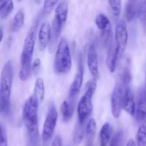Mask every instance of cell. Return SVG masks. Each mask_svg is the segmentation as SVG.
I'll use <instances>...</instances> for the list:
<instances>
[{"mask_svg": "<svg viewBox=\"0 0 146 146\" xmlns=\"http://www.w3.org/2000/svg\"><path fill=\"white\" fill-rule=\"evenodd\" d=\"M40 18H37L34 24L29 31L25 40L22 53L21 55V70L19 71V78L22 81H25L29 78L31 72V60L34 53V45H35L36 37L38 24Z\"/></svg>", "mask_w": 146, "mask_h": 146, "instance_id": "6da1fadb", "label": "cell"}, {"mask_svg": "<svg viewBox=\"0 0 146 146\" xmlns=\"http://www.w3.org/2000/svg\"><path fill=\"white\" fill-rule=\"evenodd\" d=\"M68 11V4L66 1H60L56 8L55 16L53 20L52 29H51V38L49 46L50 52H53L55 48L57 40L61 34L63 27L67 19Z\"/></svg>", "mask_w": 146, "mask_h": 146, "instance_id": "7a4b0ae2", "label": "cell"}, {"mask_svg": "<svg viewBox=\"0 0 146 146\" xmlns=\"http://www.w3.org/2000/svg\"><path fill=\"white\" fill-rule=\"evenodd\" d=\"M96 88V79L92 78L86 84L85 94L78 103V122L79 123L85 124L86 120L92 113V98Z\"/></svg>", "mask_w": 146, "mask_h": 146, "instance_id": "3957f363", "label": "cell"}, {"mask_svg": "<svg viewBox=\"0 0 146 146\" xmlns=\"http://www.w3.org/2000/svg\"><path fill=\"white\" fill-rule=\"evenodd\" d=\"M39 102L34 95H31L25 102L23 108V121L28 133L38 131V107Z\"/></svg>", "mask_w": 146, "mask_h": 146, "instance_id": "277c9868", "label": "cell"}, {"mask_svg": "<svg viewBox=\"0 0 146 146\" xmlns=\"http://www.w3.org/2000/svg\"><path fill=\"white\" fill-rule=\"evenodd\" d=\"M71 67V56L70 48L67 41L62 38L59 41L55 60H54V71L56 74H66Z\"/></svg>", "mask_w": 146, "mask_h": 146, "instance_id": "5b68a950", "label": "cell"}, {"mask_svg": "<svg viewBox=\"0 0 146 146\" xmlns=\"http://www.w3.org/2000/svg\"><path fill=\"white\" fill-rule=\"evenodd\" d=\"M58 114L55 105L53 102L49 104L48 112L44 124L42 133L43 146H49L52 137L54 135V130L56 125Z\"/></svg>", "mask_w": 146, "mask_h": 146, "instance_id": "8992f818", "label": "cell"}, {"mask_svg": "<svg viewBox=\"0 0 146 146\" xmlns=\"http://www.w3.org/2000/svg\"><path fill=\"white\" fill-rule=\"evenodd\" d=\"M0 80V98L3 101H10L13 81V67L10 61L3 67Z\"/></svg>", "mask_w": 146, "mask_h": 146, "instance_id": "52a82bcc", "label": "cell"}, {"mask_svg": "<svg viewBox=\"0 0 146 146\" xmlns=\"http://www.w3.org/2000/svg\"><path fill=\"white\" fill-rule=\"evenodd\" d=\"M128 86L125 85L118 79L111 96V111L115 118H119L123 108L125 93Z\"/></svg>", "mask_w": 146, "mask_h": 146, "instance_id": "ba28073f", "label": "cell"}, {"mask_svg": "<svg viewBox=\"0 0 146 146\" xmlns=\"http://www.w3.org/2000/svg\"><path fill=\"white\" fill-rule=\"evenodd\" d=\"M115 46H116L117 54L118 60L123 54L128 43V31L127 26L123 20H120L115 28Z\"/></svg>", "mask_w": 146, "mask_h": 146, "instance_id": "9c48e42d", "label": "cell"}, {"mask_svg": "<svg viewBox=\"0 0 146 146\" xmlns=\"http://www.w3.org/2000/svg\"><path fill=\"white\" fill-rule=\"evenodd\" d=\"M95 21L97 27L101 31V42L106 46L111 41V25L110 20L104 14H99L96 17Z\"/></svg>", "mask_w": 146, "mask_h": 146, "instance_id": "30bf717a", "label": "cell"}, {"mask_svg": "<svg viewBox=\"0 0 146 146\" xmlns=\"http://www.w3.org/2000/svg\"><path fill=\"white\" fill-rule=\"evenodd\" d=\"M83 78H84V65H83L82 56L80 55L79 58H78L76 74L74 76V81L70 87L69 94H68V99L69 100L76 101L77 96L81 88V86H82Z\"/></svg>", "mask_w": 146, "mask_h": 146, "instance_id": "8fae6325", "label": "cell"}, {"mask_svg": "<svg viewBox=\"0 0 146 146\" xmlns=\"http://www.w3.org/2000/svg\"><path fill=\"white\" fill-rule=\"evenodd\" d=\"M135 117L138 123L145 125L146 123V90L141 88L138 92V104L135 108Z\"/></svg>", "mask_w": 146, "mask_h": 146, "instance_id": "7c38bea8", "label": "cell"}, {"mask_svg": "<svg viewBox=\"0 0 146 146\" xmlns=\"http://www.w3.org/2000/svg\"><path fill=\"white\" fill-rule=\"evenodd\" d=\"M87 64H88V69L94 76V78L97 79L99 76V71H98L96 49L95 44L94 43H91L88 46V54H87Z\"/></svg>", "mask_w": 146, "mask_h": 146, "instance_id": "4fadbf2b", "label": "cell"}, {"mask_svg": "<svg viewBox=\"0 0 146 146\" xmlns=\"http://www.w3.org/2000/svg\"><path fill=\"white\" fill-rule=\"evenodd\" d=\"M51 28L48 21L42 23L38 31V48L41 51L45 49L51 41Z\"/></svg>", "mask_w": 146, "mask_h": 146, "instance_id": "5bb4252c", "label": "cell"}, {"mask_svg": "<svg viewBox=\"0 0 146 146\" xmlns=\"http://www.w3.org/2000/svg\"><path fill=\"white\" fill-rule=\"evenodd\" d=\"M118 54H117L116 46L115 42L113 41H110L108 44V55H107V64L111 73L114 72L116 66L117 61H118Z\"/></svg>", "mask_w": 146, "mask_h": 146, "instance_id": "9a60e30c", "label": "cell"}, {"mask_svg": "<svg viewBox=\"0 0 146 146\" xmlns=\"http://www.w3.org/2000/svg\"><path fill=\"white\" fill-rule=\"evenodd\" d=\"M123 108L130 115H135V103L134 101L133 94L130 87L127 88L126 91H125L123 103Z\"/></svg>", "mask_w": 146, "mask_h": 146, "instance_id": "2e32d148", "label": "cell"}, {"mask_svg": "<svg viewBox=\"0 0 146 146\" xmlns=\"http://www.w3.org/2000/svg\"><path fill=\"white\" fill-rule=\"evenodd\" d=\"M96 131V123L94 118H91L88 121L86 128V146H94Z\"/></svg>", "mask_w": 146, "mask_h": 146, "instance_id": "e0dca14e", "label": "cell"}, {"mask_svg": "<svg viewBox=\"0 0 146 146\" xmlns=\"http://www.w3.org/2000/svg\"><path fill=\"white\" fill-rule=\"evenodd\" d=\"M140 1H128L125 6V19L128 21H131L135 19L138 14Z\"/></svg>", "mask_w": 146, "mask_h": 146, "instance_id": "ac0fdd59", "label": "cell"}, {"mask_svg": "<svg viewBox=\"0 0 146 146\" xmlns=\"http://www.w3.org/2000/svg\"><path fill=\"white\" fill-rule=\"evenodd\" d=\"M76 101L69 100L65 101L61 106V113H62L63 120L65 122H68L72 117L74 111Z\"/></svg>", "mask_w": 146, "mask_h": 146, "instance_id": "d6986e66", "label": "cell"}, {"mask_svg": "<svg viewBox=\"0 0 146 146\" xmlns=\"http://www.w3.org/2000/svg\"><path fill=\"white\" fill-rule=\"evenodd\" d=\"M113 128L108 123L103 125L100 132V146H107L112 134Z\"/></svg>", "mask_w": 146, "mask_h": 146, "instance_id": "ffe728a7", "label": "cell"}, {"mask_svg": "<svg viewBox=\"0 0 146 146\" xmlns=\"http://www.w3.org/2000/svg\"><path fill=\"white\" fill-rule=\"evenodd\" d=\"M24 23V13L23 9H20L17 11L16 15L14 16L11 25V31L14 32L19 31L23 27Z\"/></svg>", "mask_w": 146, "mask_h": 146, "instance_id": "44dd1931", "label": "cell"}, {"mask_svg": "<svg viewBox=\"0 0 146 146\" xmlns=\"http://www.w3.org/2000/svg\"><path fill=\"white\" fill-rule=\"evenodd\" d=\"M45 88H44V83L41 78H37L34 86V92L33 95L37 98L38 102H41L44 98Z\"/></svg>", "mask_w": 146, "mask_h": 146, "instance_id": "7402d4cb", "label": "cell"}, {"mask_svg": "<svg viewBox=\"0 0 146 146\" xmlns=\"http://www.w3.org/2000/svg\"><path fill=\"white\" fill-rule=\"evenodd\" d=\"M85 124H81L77 122L74 128V143L77 145L81 143L84 137L85 133Z\"/></svg>", "mask_w": 146, "mask_h": 146, "instance_id": "603a6c76", "label": "cell"}, {"mask_svg": "<svg viewBox=\"0 0 146 146\" xmlns=\"http://www.w3.org/2000/svg\"><path fill=\"white\" fill-rule=\"evenodd\" d=\"M136 139L138 146H146V125H141L138 128Z\"/></svg>", "mask_w": 146, "mask_h": 146, "instance_id": "cb8c5ba5", "label": "cell"}, {"mask_svg": "<svg viewBox=\"0 0 146 146\" xmlns=\"http://www.w3.org/2000/svg\"><path fill=\"white\" fill-rule=\"evenodd\" d=\"M124 141V132L120 130L116 133L110 142V146H123Z\"/></svg>", "mask_w": 146, "mask_h": 146, "instance_id": "d4e9b609", "label": "cell"}, {"mask_svg": "<svg viewBox=\"0 0 146 146\" xmlns=\"http://www.w3.org/2000/svg\"><path fill=\"white\" fill-rule=\"evenodd\" d=\"M108 3H109L113 16L115 18H118L119 17L120 12H121V1H119V0H117V1L111 0V1H108Z\"/></svg>", "mask_w": 146, "mask_h": 146, "instance_id": "484cf974", "label": "cell"}, {"mask_svg": "<svg viewBox=\"0 0 146 146\" xmlns=\"http://www.w3.org/2000/svg\"><path fill=\"white\" fill-rule=\"evenodd\" d=\"M138 16L140 17L142 22L143 27L146 31V1L140 2L139 10H138Z\"/></svg>", "mask_w": 146, "mask_h": 146, "instance_id": "4316f807", "label": "cell"}, {"mask_svg": "<svg viewBox=\"0 0 146 146\" xmlns=\"http://www.w3.org/2000/svg\"><path fill=\"white\" fill-rule=\"evenodd\" d=\"M14 9V4L12 1H7L5 5L0 11V17L1 19H6L12 11Z\"/></svg>", "mask_w": 146, "mask_h": 146, "instance_id": "83f0119b", "label": "cell"}, {"mask_svg": "<svg viewBox=\"0 0 146 146\" xmlns=\"http://www.w3.org/2000/svg\"><path fill=\"white\" fill-rule=\"evenodd\" d=\"M58 3V1H44V8H43V14L47 15L52 11Z\"/></svg>", "mask_w": 146, "mask_h": 146, "instance_id": "f1b7e54d", "label": "cell"}, {"mask_svg": "<svg viewBox=\"0 0 146 146\" xmlns=\"http://www.w3.org/2000/svg\"><path fill=\"white\" fill-rule=\"evenodd\" d=\"M10 111V101H3L0 98V113L8 115Z\"/></svg>", "mask_w": 146, "mask_h": 146, "instance_id": "f546056e", "label": "cell"}, {"mask_svg": "<svg viewBox=\"0 0 146 146\" xmlns=\"http://www.w3.org/2000/svg\"><path fill=\"white\" fill-rule=\"evenodd\" d=\"M41 60L38 58H36L34 62H33L32 66H31V71H33V74L34 75H36L38 71H39L40 67H41Z\"/></svg>", "mask_w": 146, "mask_h": 146, "instance_id": "4dcf8cb0", "label": "cell"}, {"mask_svg": "<svg viewBox=\"0 0 146 146\" xmlns=\"http://www.w3.org/2000/svg\"><path fill=\"white\" fill-rule=\"evenodd\" d=\"M61 143H62V140L60 135H56L55 138L54 139L51 146H61Z\"/></svg>", "mask_w": 146, "mask_h": 146, "instance_id": "1f68e13d", "label": "cell"}, {"mask_svg": "<svg viewBox=\"0 0 146 146\" xmlns=\"http://www.w3.org/2000/svg\"><path fill=\"white\" fill-rule=\"evenodd\" d=\"M0 146H7V138L5 131L1 138H0Z\"/></svg>", "mask_w": 146, "mask_h": 146, "instance_id": "d6a6232c", "label": "cell"}, {"mask_svg": "<svg viewBox=\"0 0 146 146\" xmlns=\"http://www.w3.org/2000/svg\"><path fill=\"white\" fill-rule=\"evenodd\" d=\"M126 146H136V145H135L133 140H130V141L128 142V143H127Z\"/></svg>", "mask_w": 146, "mask_h": 146, "instance_id": "836d02e7", "label": "cell"}, {"mask_svg": "<svg viewBox=\"0 0 146 146\" xmlns=\"http://www.w3.org/2000/svg\"><path fill=\"white\" fill-rule=\"evenodd\" d=\"M4 133V131L2 129V128H1V124H0V138H1V136L3 135Z\"/></svg>", "mask_w": 146, "mask_h": 146, "instance_id": "e575fe53", "label": "cell"}, {"mask_svg": "<svg viewBox=\"0 0 146 146\" xmlns=\"http://www.w3.org/2000/svg\"><path fill=\"white\" fill-rule=\"evenodd\" d=\"M2 38H3V32L0 29V42H1V40H2Z\"/></svg>", "mask_w": 146, "mask_h": 146, "instance_id": "d590c367", "label": "cell"}, {"mask_svg": "<svg viewBox=\"0 0 146 146\" xmlns=\"http://www.w3.org/2000/svg\"><path fill=\"white\" fill-rule=\"evenodd\" d=\"M145 79H146V74H145ZM145 90H146V87H145Z\"/></svg>", "mask_w": 146, "mask_h": 146, "instance_id": "8d00e7d4", "label": "cell"}]
</instances>
